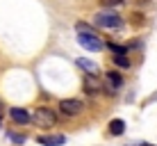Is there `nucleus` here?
<instances>
[{"mask_svg": "<svg viewBox=\"0 0 157 146\" xmlns=\"http://www.w3.org/2000/svg\"><path fill=\"white\" fill-rule=\"evenodd\" d=\"M94 21H96L98 28H105V30H118V28H123V16L116 14V12H112V9H102V12H98L94 16Z\"/></svg>", "mask_w": 157, "mask_h": 146, "instance_id": "f257e3e1", "label": "nucleus"}, {"mask_svg": "<svg viewBox=\"0 0 157 146\" xmlns=\"http://www.w3.org/2000/svg\"><path fill=\"white\" fill-rule=\"evenodd\" d=\"M32 121L39 128H52L57 121V114L50 110V107H36V112L32 114Z\"/></svg>", "mask_w": 157, "mask_h": 146, "instance_id": "f03ea898", "label": "nucleus"}, {"mask_svg": "<svg viewBox=\"0 0 157 146\" xmlns=\"http://www.w3.org/2000/svg\"><path fill=\"white\" fill-rule=\"evenodd\" d=\"M82 110H84V103L78 101V98H64L59 103V112L64 116H78Z\"/></svg>", "mask_w": 157, "mask_h": 146, "instance_id": "7ed1b4c3", "label": "nucleus"}, {"mask_svg": "<svg viewBox=\"0 0 157 146\" xmlns=\"http://www.w3.org/2000/svg\"><path fill=\"white\" fill-rule=\"evenodd\" d=\"M78 41H80V46H82V48H86V50H91V53L102 50V39L98 34H80Z\"/></svg>", "mask_w": 157, "mask_h": 146, "instance_id": "20e7f679", "label": "nucleus"}, {"mask_svg": "<svg viewBox=\"0 0 157 146\" xmlns=\"http://www.w3.org/2000/svg\"><path fill=\"white\" fill-rule=\"evenodd\" d=\"M9 116H12V121H16V123H28V121H32L30 112L23 110V107H12V110H9Z\"/></svg>", "mask_w": 157, "mask_h": 146, "instance_id": "39448f33", "label": "nucleus"}, {"mask_svg": "<svg viewBox=\"0 0 157 146\" xmlns=\"http://www.w3.org/2000/svg\"><path fill=\"white\" fill-rule=\"evenodd\" d=\"M36 142L43 144V146H62L66 142V137H64V135H50V137H39Z\"/></svg>", "mask_w": 157, "mask_h": 146, "instance_id": "423d86ee", "label": "nucleus"}, {"mask_svg": "<svg viewBox=\"0 0 157 146\" xmlns=\"http://www.w3.org/2000/svg\"><path fill=\"white\" fill-rule=\"evenodd\" d=\"M78 66H80V69H84V71H89V75H98V71H100L96 62H91V59H84V57H80V59H78Z\"/></svg>", "mask_w": 157, "mask_h": 146, "instance_id": "0eeeda50", "label": "nucleus"}, {"mask_svg": "<svg viewBox=\"0 0 157 146\" xmlns=\"http://www.w3.org/2000/svg\"><path fill=\"white\" fill-rule=\"evenodd\" d=\"M109 132L114 135V137L123 135V132H125V121H123V119H112V121H109Z\"/></svg>", "mask_w": 157, "mask_h": 146, "instance_id": "6e6552de", "label": "nucleus"}, {"mask_svg": "<svg viewBox=\"0 0 157 146\" xmlns=\"http://www.w3.org/2000/svg\"><path fill=\"white\" fill-rule=\"evenodd\" d=\"M105 78H107V82H109L114 89H118V87L123 85V75L118 73V71H107V73H105Z\"/></svg>", "mask_w": 157, "mask_h": 146, "instance_id": "1a4fd4ad", "label": "nucleus"}, {"mask_svg": "<svg viewBox=\"0 0 157 146\" xmlns=\"http://www.w3.org/2000/svg\"><path fill=\"white\" fill-rule=\"evenodd\" d=\"M84 89L89 91V94H96L98 89H102V85H100V82H96V75H91L89 80H84Z\"/></svg>", "mask_w": 157, "mask_h": 146, "instance_id": "9d476101", "label": "nucleus"}, {"mask_svg": "<svg viewBox=\"0 0 157 146\" xmlns=\"http://www.w3.org/2000/svg\"><path fill=\"white\" fill-rule=\"evenodd\" d=\"M75 30H78L80 34H98V32L91 28V25H86V23H78V25H75Z\"/></svg>", "mask_w": 157, "mask_h": 146, "instance_id": "9b49d317", "label": "nucleus"}, {"mask_svg": "<svg viewBox=\"0 0 157 146\" xmlns=\"http://www.w3.org/2000/svg\"><path fill=\"white\" fill-rule=\"evenodd\" d=\"M98 2H100L102 9H112V7H116V5H123L125 0H98Z\"/></svg>", "mask_w": 157, "mask_h": 146, "instance_id": "f8f14e48", "label": "nucleus"}, {"mask_svg": "<svg viewBox=\"0 0 157 146\" xmlns=\"http://www.w3.org/2000/svg\"><path fill=\"white\" fill-rule=\"evenodd\" d=\"M114 62L118 64V66H123V69H128L130 66V59L125 55H114Z\"/></svg>", "mask_w": 157, "mask_h": 146, "instance_id": "ddd939ff", "label": "nucleus"}, {"mask_svg": "<svg viewBox=\"0 0 157 146\" xmlns=\"http://www.w3.org/2000/svg\"><path fill=\"white\" fill-rule=\"evenodd\" d=\"M9 137H12L14 142H18V144H21V142H25V137H23V135H14V132H12V135H9Z\"/></svg>", "mask_w": 157, "mask_h": 146, "instance_id": "4468645a", "label": "nucleus"}, {"mask_svg": "<svg viewBox=\"0 0 157 146\" xmlns=\"http://www.w3.org/2000/svg\"><path fill=\"white\" fill-rule=\"evenodd\" d=\"M132 18H134V21H132V23H134V25H139V23H144V16H139V14H134V16H132Z\"/></svg>", "mask_w": 157, "mask_h": 146, "instance_id": "2eb2a0df", "label": "nucleus"}, {"mask_svg": "<svg viewBox=\"0 0 157 146\" xmlns=\"http://www.w3.org/2000/svg\"><path fill=\"white\" fill-rule=\"evenodd\" d=\"M132 146H153V144H132Z\"/></svg>", "mask_w": 157, "mask_h": 146, "instance_id": "dca6fc26", "label": "nucleus"}]
</instances>
